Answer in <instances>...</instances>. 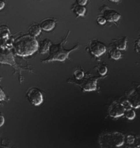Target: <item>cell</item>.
Masks as SVG:
<instances>
[{
  "label": "cell",
  "instance_id": "cell-1",
  "mask_svg": "<svg viewBox=\"0 0 140 148\" xmlns=\"http://www.w3.org/2000/svg\"><path fill=\"white\" fill-rule=\"evenodd\" d=\"M70 31L67 32V34L65 37L61 40V41L58 43H51L49 48V55L47 58L43 59L41 60L42 63H48V62H53V61H60V62H64L66 59L69 58V55L72 51L77 50L80 47V45L77 43L76 45L71 48V49H65L64 45L67 41V38L69 36Z\"/></svg>",
  "mask_w": 140,
  "mask_h": 148
},
{
  "label": "cell",
  "instance_id": "cell-2",
  "mask_svg": "<svg viewBox=\"0 0 140 148\" xmlns=\"http://www.w3.org/2000/svg\"><path fill=\"white\" fill-rule=\"evenodd\" d=\"M16 54L22 57L32 55L38 49V42L34 37L29 34L18 37L14 41Z\"/></svg>",
  "mask_w": 140,
  "mask_h": 148
},
{
  "label": "cell",
  "instance_id": "cell-3",
  "mask_svg": "<svg viewBox=\"0 0 140 148\" xmlns=\"http://www.w3.org/2000/svg\"><path fill=\"white\" fill-rule=\"evenodd\" d=\"M88 51L95 58H99L106 51V47L103 42L97 39L90 40L87 47Z\"/></svg>",
  "mask_w": 140,
  "mask_h": 148
},
{
  "label": "cell",
  "instance_id": "cell-4",
  "mask_svg": "<svg viewBox=\"0 0 140 148\" xmlns=\"http://www.w3.org/2000/svg\"><path fill=\"white\" fill-rule=\"evenodd\" d=\"M26 97L31 104L38 106L43 101V96L40 90L37 88H29L26 92Z\"/></svg>",
  "mask_w": 140,
  "mask_h": 148
},
{
  "label": "cell",
  "instance_id": "cell-5",
  "mask_svg": "<svg viewBox=\"0 0 140 148\" xmlns=\"http://www.w3.org/2000/svg\"><path fill=\"white\" fill-rule=\"evenodd\" d=\"M102 15L106 18V21L115 22L118 21L121 18V14L113 9L110 8L107 5H104L100 8Z\"/></svg>",
  "mask_w": 140,
  "mask_h": 148
},
{
  "label": "cell",
  "instance_id": "cell-6",
  "mask_svg": "<svg viewBox=\"0 0 140 148\" xmlns=\"http://www.w3.org/2000/svg\"><path fill=\"white\" fill-rule=\"evenodd\" d=\"M99 77H88L84 79H80V82H75V84L80 86L84 91H92L96 90L97 81Z\"/></svg>",
  "mask_w": 140,
  "mask_h": 148
},
{
  "label": "cell",
  "instance_id": "cell-7",
  "mask_svg": "<svg viewBox=\"0 0 140 148\" xmlns=\"http://www.w3.org/2000/svg\"><path fill=\"white\" fill-rule=\"evenodd\" d=\"M125 108L121 104V103L117 102V101H113L110 104L108 108V114L111 117L117 118L119 116L124 115L125 112Z\"/></svg>",
  "mask_w": 140,
  "mask_h": 148
},
{
  "label": "cell",
  "instance_id": "cell-8",
  "mask_svg": "<svg viewBox=\"0 0 140 148\" xmlns=\"http://www.w3.org/2000/svg\"><path fill=\"white\" fill-rule=\"evenodd\" d=\"M127 101L130 103L132 108H138L140 107V91L137 89H133L128 93L127 96Z\"/></svg>",
  "mask_w": 140,
  "mask_h": 148
},
{
  "label": "cell",
  "instance_id": "cell-9",
  "mask_svg": "<svg viewBox=\"0 0 140 148\" xmlns=\"http://www.w3.org/2000/svg\"><path fill=\"white\" fill-rule=\"evenodd\" d=\"M56 24V21L54 18H45L40 22L39 25L42 30L45 31V32H50L55 28Z\"/></svg>",
  "mask_w": 140,
  "mask_h": 148
},
{
  "label": "cell",
  "instance_id": "cell-10",
  "mask_svg": "<svg viewBox=\"0 0 140 148\" xmlns=\"http://www.w3.org/2000/svg\"><path fill=\"white\" fill-rule=\"evenodd\" d=\"M127 41H128L127 37L124 36L121 38L113 40L111 45H113L114 46L113 47L117 48L119 50H125V49H126Z\"/></svg>",
  "mask_w": 140,
  "mask_h": 148
},
{
  "label": "cell",
  "instance_id": "cell-11",
  "mask_svg": "<svg viewBox=\"0 0 140 148\" xmlns=\"http://www.w3.org/2000/svg\"><path fill=\"white\" fill-rule=\"evenodd\" d=\"M71 10L76 15L77 17H83L85 16L86 12V8L84 5L77 4L76 3L72 5Z\"/></svg>",
  "mask_w": 140,
  "mask_h": 148
},
{
  "label": "cell",
  "instance_id": "cell-12",
  "mask_svg": "<svg viewBox=\"0 0 140 148\" xmlns=\"http://www.w3.org/2000/svg\"><path fill=\"white\" fill-rule=\"evenodd\" d=\"M51 43H52V42L48 38H45V39L41 40L38 45V52L39 53L44 54V53L49 52Z\"/></svg>",
  "mask_w": 140,
  "mask_h": 148
},
{
  "label": "cell",
  "instance_id": "cell-13",
  "mask_svg": "<svg viewBox=\"0 0 140 148\" xmlns=\"http://www.w3.org/2000/svg\"><path fill=\"white\" fill-rule=\"evenodd\" d=\"M124 136L120 132H114L113 134V140L114 145L117 147L122 145L124 143Z\"/></svg>",
  "mask_w": 140,
  "mask_h": 148
},
{
  "label": "cell",
  "instance_id": "cell-14",
  "mask_svg": "<svg viewBox=\"0 0 140 148\" xmlns=\"http://www.w3.org/2000/svg\"><path fill=\"white\" fill-rule=\"evenodd\" d=\"M41 30L42 29L40 28L39 24H33V25L29 27L28 33L29 35L35 38V37L38 36L40 34Z\"/></svg>",
  "mask_w": 140,
  "mask_h": 148
},
{
  "label": "cell",
  "instance_id": "cell-15",
  "mask_svg": "<svg viewBox=\"0 0 140 148\" xmlns=\"http://www.w3.org/2000/svg\"><path fill=\"white\" fill-rule=\"evenodd\" d=\"M109 56L110 58L113 59V60H119L121 57V53L120 50L117 49V48L113 47L109 50Z\"/></svg>",
  "mask_w": 140,
  "mask_h": 148
},
{
  "label": "cell",
  "instance_id": "cell-16",
  "mask_svg": "<svg viewBox=\"0 0 140 148\" xmlns=\"http://www.w3.org/2000/svg\"><path fill=\"white\" fill-rule=\"evenodd\" d=\"M95 69H96L97 73L100 74V75H102V76H104L108 72V68L104 63L98 64L95 66Z\"/></svg>",
  "mask_w": 140,
  "mask_h": 148
},
{
  "label": "cell",
  "instance_id": "cell-17",
  "mask_svg": "<svg viewBox=\"0 0 140 148\" xmlns=\"http://www.w3.org/2000/svg\"><path fill=\"white\" fill-rule=\"evenodd\" d=\"M124 115L126 116V119L129 120H132L133 119H135L136 114H135V110H132V108H130V109H128V110H125Z\"/></svg>",
  "mask_w": 140,
  "mask_h": 148
},
{
  "label": "cell",
  "instance_id": "cell-18",
  "mask_svg": "<svg viewBox=\"0 0 140 148\" xmlns=\"http://www.w3.org/2000/svg\"><path fill=\"white\" fill-rule=\"evenodd\" d=\"M73 76L76 79L78 80H80V79H82L84 78V73L83 70L81 69H78L75 70L74 72H73Z\"/></svg>",
  "mask_w": 140,
  "mask_h": 148
},
{
  "label": "cell",
  "instance_id": "cell-19",
  "mask_svg": "<svg viewBox=\"0 0 140 148\" xmlns=\"http://www.w3.org/2000/svg\"><path fill=\"white\" fill-rule=\"evenodd\" d=\"M96 22L99 24V25H103L106 23V20L102 15H99L97 16L96 18Z\"/></svg>",
  "mask_w": 140,
  "mask_h": 148
},
{
  "label": "cell",
  "instance_id": "cell-20",
  "mask_svg": "<svg viewBox=\"0 0 140 148\" xmlns=\"http://www.w3.org/2000/svg\"><path fill=\"white\" fill-rule=\"evenodd\" d=\"M135 50L137 53L140 54V35L135 40Z\"/></svg>",
  "mask_w": 140,
  "mask_h": 148
},
{
  "label": "cell",
  "instance_id": "cell-21",
  "mask_svg": "<svg viewBox=\"0 0 140 148\" xmlns=\"http://www.w3.org/2000/svg\"><path fill=\"white\" fill-rule=\"evenodd\" d=\"M135 138L132 135H128L126 137V142L127 143L129 144V145H132L135 142Z\"/></svg>",
  "mask_w": 140,
  "mask_h": 148
},
{
  "label": "cell",
  "instance_id": "cell-22",
  "mask_svg": "<svg viewBox=\"0 0 140 148\" xmlns=\"http://www.w3.org/2000/svg\"><path fill=\"white\" fill-rule=\"evenodd\" d=\"M89 0H75V3H76L77 4L85 6V5L88 3V2H89Z\"/></svg>",
  "mask_w": 140,
  "mask_h": 148
},
{
  "label": "cell",
  "instance_id": "cell-23",
  "mask_svg": "<svg viewBox=\"0 0 140 148\" xmlns=\"http://www.w3.org/2000/svg\"><path fill=\"white\" fill-rule=\"evenodd\" d=\"M134 143H135V146L136 147H140V137L135 138Z\"/></svg>",
  "mask_w": 140,
  "mask_h": 148
},
{
  "label": "cell",
  "instance_id": "cell-24",
  "mask_svg": "<svg viewBox=\"0 0 140 148\" xmlns=\"http://www.w3.org/2000/svg\"><path fill=\"white\" fill-rule=\"evenodd\" d=\"M4 117H3V116L2 114H0V127H1L2 125H3V123H4Z\"/></svg>",
  "mask_w": 140,
  "mask_h": 148
},
{
  "label": "cell",
  "instance_id": "cell-25",
  "mask_svg": "<svg viewBox=\"0 0 140 148\" xmlns=\"http://www.w3.org/2000/svg\"><path fill=\"white\" fill-rule=\"evenodd\" d=\"M5 1L3 0H0V10H1L5 7Z\"/></svg>",
  "mask_w": 140,
  "mask_h": 148
},
{
  "label": "cell",
  "instance_id": "cell-26",
  "mask_svg": "<svg viewBox=\"0 0 140 148\" xmlns=\"http://www.w3.org/2000/svg\"><path fill=\"white\" fill-rule=\"evenodd\" d=\"M108 1H111V2H113V3H117L120 2L121 0H108Z\"/></svg>",
  "mask_w": 140,
  "mask_h": 148
},
{
  "label": "cell",
  "instance_id": "cell-27",
  "mask_svg": "<svg viewBox=\"0 0 140 148\" xmlns=\"http://www.w3.org/2000/svg\"><path fill=\"white\" fill-rule=\"evenodd\" d=\"M128 148H137L135 147V145H130V146H128Z\"/></svg>",
  "mask_w": 140,
  "mask_h": 148
},
{
  "label": "cell",
  "instance_id": "cell-28",
  "mask_svg": "<svg viewBox=\"0 0 140 148\" xmlns=\"http://www.w3.org/2000/svg\"><path fill=\"white\" fill-rule=\"evenodd\" d=\"M0 148H8V147H3V146H2V147H0Z\"/></svg>",
  "mask_w": 140,
  "mask_h": 148
}]
</instances>
